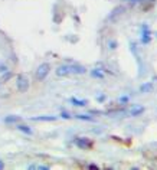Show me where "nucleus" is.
Wrapping results in <instances>:
<instances>
[{
    "label": "nucleus",
    "mask_w": 157,
    "mask_h": 170,
    "mask_svg": "<svg viewBox=\"0 0 157 170\" xmlns=\"http://www.w3.org/2000/svg\"><path fill=\"white\" fill-rule=\"evenodd\" d=\"M71 102L75 104V105H79V107L87 105V101H84V100H76V98H71Z\"/></svg>",
    "instance_id": "nucleus-11"
},
{
    "label": "nucleus",
    "mask_w": 157,
    "mask_h": 170,
    "mask_svg": "<svg viewBox=\"0 0 157 170\" xmlns=\"http://www.w3.org/2000/svg\"><path fill=\"white\" fill-rule=\"evenodd\" d=\"M16 86H18V91L19 92H26L28 88H29V79L26 75H19L16 78Z\"/></svg>",
    "instance_id": "nucleus-2"
},
{
    "label": "nucleus",
    "mask_w": 157,
    "mask_h": 170,
    "mask_svg": "<svg viewBox=\"0 0 157 170\" xmlns=\"http://www.w3.org/2000/svg\"><path fill=\"white\" fill-rule=\"evenodd\" d=\"M143 29H144V33H143V36H141V40H143L144 43H147V42L150 40V33H149V28H147V25H144Z\"/></svg>",
    "instance_id": "nucleus-7"
},
{
    "label": "nucleus",
    "mask_w": 157,
    "mask_h": 170,
    "mask_svg": "<svg viewBox=\"0 0 157 170\" xmlns=\"http://www.w3.org/2000/svg\"><path fill=\"white\" fill-rule=\"evenodd\" d=\"M56 118V117H51V115H48V117H33V121H53V120Z\"/></svg>",
    "instance_id": "nucleus-8"
},
{
    "label": "nucleus",
    "mask_w": 157,
    "mask_h": 170,
    "mask_svg": "<svg viewBox=\"0 0 157 170\" xmlns=\"http://www.w3.org/2000/svg\"><path fill=\"white\" fill-rule=\"evenodd\" d=\"M151 88H153V84H151V82H147V84L141 85V88H140V89H141L143 92H150V91H151Z\"/></svg>",
    "instance_id": "nucleus-9"
},
{
    "label": "nucleus",
    "mask_w": 157,
    "mask_h": 170,
    "mask_svg": "<svg viewBox=\"0 0 157 170\" xmlns=\"http://www.w3.org/2000/svg\"><path fill=\"white\" fill-rule=\"evenodd\" d=\"M19 120L20 118H19L18 115H9V117L4 118V123H7V124H10V123H18Z\"/></svg>",
    "instance_id": "nucleus-10"
},
{
    "label": "nucleus",
    "mask_w": 157,
    "mask_h": 170,
    "mask_svg": "<svg viewBox=\"0 0 157 170\" xmlns=\"http://www.w3.org/2000/svg\"><path fill=\"white\" fill-rule=\"evenodd\" d=\"M49 71H51V65L49 64H42V65H39V68L36 69V79L37 81H43L46 76H48V74H49Z\"/></svg>",
    "instance_id": "nucleus-1"
},
{
    "label": "nucleus",
    "mask_w": 157,
    "mask_h": 170,
    "mask_svg": "<svg viewBox=\"0 0 157 170\" xmlns=\"http://www.w3.org/2000/svg\"><path fill=\"white\" fill-rule=\"evenodd\" d=\"M91 74H92V76H97V78H104V74H103L101 71H98V69H94Z\"/></svg>",
    "instance_id": "nucleus-13"
},
{
    "label": "nucleus",
    "mask_w": 157,
    "mask_h": 170,
    "mask_svg": "<svg viewBox=\"0 0 157 170\" xmlns=\"http://www.w3.org/2000/svg\"><path fill=\"white\" fill-rule=\"evenodd\" d=\"M75 144L81 149H91L92 147V143L88 140V138H82V137H78L75 138Z\"/></svg>",
    "instance_id": "nucleus-3"
},
{
    "label": "nucleus",
    "mask_w": 157,
    "mask_h": 170,
    "mask_svg": "<svg viewBox=\"0 0 157 170\" xmlns=\"http://www.w3.org/2000/svg\"><path fill=\"white\" fill-rule=\"evenodd\" d=\"M144 111V108L141 107V105H134V107H131V110H130V114L133 115V117H136V115H139Z\"/></svg>",
    "instance_id": "nucleus-5"
},
{
    "label": "nucleus",
    "mask_w": 157,
    "mask_h": 170,
    "mask_svg": "<svg viewBox=\"0 0 157 170\" xmlns=\"http://www.w3.org/2000/svg\"><path fill=\"white\" fill-rule=\"evenodd\" d=\"M18 128L20 131H23V133H26V134H32V130L28 127V125H18Z\"/></svg>",
    "instance_id": "nucleus-12"
},
{
    "label": "nucleus",
    "mask_w": 157,
    "mask_h": 170,
    "mask_svg": "<svg viewBox=\"0 0 157 170\" xmlns=\"http://www.w3.org/2000/svg\"><path fill=\"white\" fill-rule=\"evenodd\" d=\"M69 74H71V68L68 65H62V67H59V68L56 69V75L58 76H66Z\"/></svg>",
    "instance_id": "nucleus-4"
},
{
    "label": "nucleus",
    "mask_w": 157,
    "mask_h": 170,
    "mask_svg": "<svg viewBox=\"0 0 157 170\" xmlns=\"http://www.w3.org/2000/svg\"><path fill=\"white\" fill-rule=\"evenodd\" d=\"M78 118H82V120H92L91 117H88V115H78Z\"/></svg>",
    "instance_id": "nucleus-14"
},
{
    "label": "nucleus",
    "mask_w": 157,
    "mask_h": 170,
    "mask_svg": "<svg viewBox=\"0 0 157 170\" xmlns=\"http://www.w3.org/2000/svg\"><path fill=\"white\" fill-rule=\"evenodd\" d=\"M71 74L74 72V74H85L87 72V69L84 68V67H79V65H71Z\"/></svg>",
    "instance_id": "nucleus-6"
},
{
    "label": "nucleus",
    "mask_w": 157,
    "mask_h": 170,
    "mask_svg": "<svg viewBox=\"0 0 157 170\" xmlns=\"http://www.w3.org/2000/svg\"><path fill=\"white\" fill-rule=\"evenodd\" d=\"M3 167H4V163H3V162L0 160V169H3Z\"/></svg>",
    "instance_id": "nucleus-15"
}]
</instances>
